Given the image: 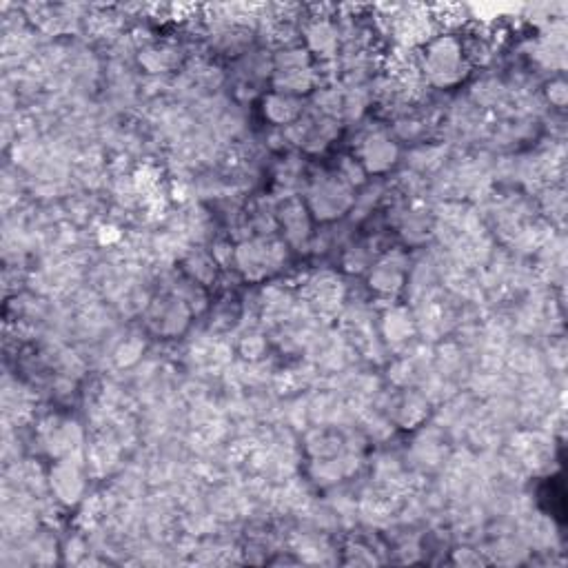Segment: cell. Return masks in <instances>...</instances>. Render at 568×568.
<instances>
[{
  "label": "cell",
  "instance_id": "cell-1",
  "mask_svg": "<svg viewBox=\"0 0 568 568\" xmlns=\"http://www.w3.org/2000/svg\"><path fill=\"white\" fill-rule=\"evenodd\" d=\"M460 65L462 49L453 38H442L435 45H431L429 56H426V67H429V74L438 80V83H453V80L460 76Z\"/></svg>",
  "mask_w": 568,
  "mask_h": 568
}]
</instances>
